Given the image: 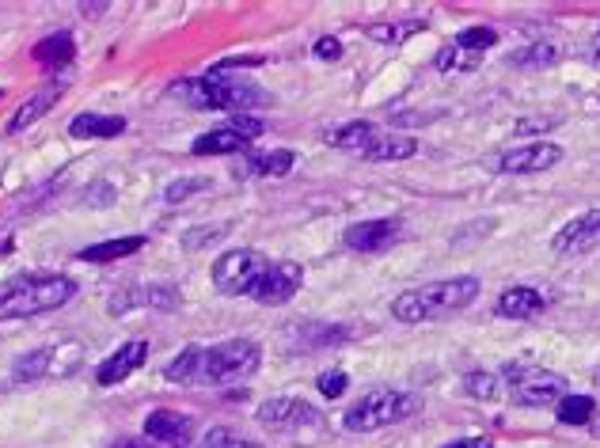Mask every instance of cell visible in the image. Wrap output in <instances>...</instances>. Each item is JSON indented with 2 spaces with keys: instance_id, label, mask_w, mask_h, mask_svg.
Listing matches in <instances>:
<instances>
[{
  "instance_id": "1",
  "label": "cell",
  "mask_w": 600,
  "mask_h": 448,
  "mask_svg": "<svg viewBox=\"0 0 600 448\" xmlns=\"http://www.w3.org/2000/svg\"><path fill=\"white\" fill-rule=\"evenodd\" d=\"M263 350L251 338H228L217 346H187L179 357L164 365V376L171 384H190V388H221L232 380H247L259 369Z\"/></svg>"
},
{
  "instance_id": "2",
  "label": "cell",
  "mask_w": 600,
  "mask_h": 448,
  "mask_svg": "<svg viewBox=\"0 0 600 448\" xmlns=\"http://www.w3.org/2000/svg\"><path fill=\"white\" fill-rule=\"evenodd\" d=\"M171 92L179 95L183 103L198 107V111H232V114H247L251 107H266L270 95L255 84L240 76L236 69H228L225 61L213 65L206 76H190V80H179L171 84Z\"/></svg>"
},
{
  "instance_id": "3",
  "label": "cell",
  "mask_w": 600,
  "mask_h": 448,
  "mask_svg": "<svg viewBox=\"0 0 600 448\" xmlns=\"http://www.w3.org/2000/svg\"><path fill=\"white\" fill-rule=\"evenodd\" d=\"M479 278L471 274H456V278H441L430 285L407 289L392 300V319L399 323H430V319H445L464 312L468 304L479 300Z\"/></svg>"
},
{
  "instance_id": "4",
  "label": "cell",
  "mask_w": 600,
  "mask_h": 448,
  "mask_svg": "<svg viewBox=\"0 0 600 448\" xmlns=\"http://www.w3.org/2000/svg\"><path fill=\"white\" fill-rule=\"evenodd\" d=\"M76 297V281L65 274H16L0 281V319H27L54 312Z\"/></svg>"
},
{
  "instance_id": "5",
  "label": "cell",
  "mask_w": 600,
  "mask_h": 448,
  "mask_svg": "<svg viewBox=\"0 0 600 448\" xmlns=\"http://www.w3.org/2000/svg\"><path fill=\"white\" fill-rule=\"evenodd\" d=\"M418 411H422L418 395L399 392V388H373L342 414V426L350 433H373L384 430V426H395V422H407Z\"/></svg>"
},
{
  "instance_id": "6",
  "label": "cell",
  "mask_w": 600,
  "mask_h": 448,
  "mask_svg": "<svg viewBox=\"0 0 600 448\" xmlns=\"http://www.w3.org/2000/svg\"><path fill=\"white\" fill-rule=\"evenodd\" d=\"M270 270V259L255 247H236L225 251L221 259L213 262V285L225 297H251L259 289L263 274Z\"/></svg>"
},
{
  "instance_id": "7",
  "label": "cell",
  "mask_w": 600,
  "mask_h": 448,
  "mask_svg": "<svg viewBox=\"0 0 600 448\" xmlns=\"http://www.w3.org/2000/svg\"><path fill=\"white\" fill-rule=\"evenodd\" d=\"M509 395L517 407H547V403H559L563 395H570L563 373H551V369H525V365H509L502 369Z\"/></svg>"
},
{
  "instance_id": "8",
  "label": "cell",
  "mask_w": 600,
  "mask_h": 448,
  "mask_svg": "<svg viewBox=\"0 0 600 448\" xmlns=\"http://www.w3.org/2000/svg\"><path fill=\"white\" fill-rule=\"evenodd\" d=\"M80 361H84V346L80 342H50L42 350H31V354L19 357L12 365V376L19 384L23 380H42V376H69L80 369Z\"/></svg>"
},
{
  "instance_id": "9",
  "label": "cell",
  "mask_w": 600,
  "mask_h": 448,
  "mask_svg": "<svg viewBox=\"0 0 600 448\" xmlns=\"http://www.w3.org/2000/svg\"><path fill=\"white\" fill-rule=\"evenodd\" d=\"M255 137H263V122H259L255 114H232L225 126L194 137L190 152H194V156H228V152L247 149Z\"/></svg>"
},
{
  "instance_id": "10",
  "label": "cell",
  "mask_w": 600,
  "mask_h": 448,
  "mask_svg": "<svg viewBox=\"0 0 600 448\" xmlns=\"http://www.w3.org/2000/svg\"><path fill=\"white\" fill-rule=\"evenodd\" d=\"M563 156V145H555V141H532V145H517V149L490 156V171H498V175H540V171L563 164Z\"/></svg>"
},
{
  "instance_id": "11",
  "label": "cell",
  "mask_w": 600,
  "mask_h": 448,
  "mask_svg": "<svg viewBox=\"0 0 600 448\" xmlns=\"http://www.w3.org/2000/svg\"><path fill=\"white\" fill-rule=\"evenodd\" d=\"M403 240V221L399 217H373V221H354L342 232V243L357 255H380L392 243Z\"/></svg>"
},
{
  "instance_id": "12",
  "label": "cell",
  "mask_w": 600,
  "mask_h": 448,
  "mask_svg": "<svg viewBox=\"0 0 600 448\" xmlns=\"http://www.w3.org/2000/svg\"><path fill=\"white\" fill-rule=\"evenodd\" d=\"M259 426L266 430H300V426H316L319 411L304 395H274L259 407Z\"/></svg>"
},
{
  "instance_id": "13",
  "label": "cell",
  "mask_w": 600,
  "mask_h": 448,
  "mask_svg": "<svg viewBox=\"0 0 600 448\" xmlns=\"http://www.w3.org/2000/svg\"><path fill=\"white\" fill-rule=\"evenodd\" d=\"M300 285H304V266L293 259L285 262H270V270L263 274L259 281V289L251 293V297L266 304V308H278V304H289V300L300 293Z\"/></svg>"
},
{
  "instance_id": "14",
  "label": "cell",
  "mask_w": 600,
  "mask_h": 448,
  "mask_svg": "<svg viewBox=\"0 0 600 448\" xmlns=\"http://www.w3.org/2000/svg\"><path fill=\"white\" fill-rule=\"evenodd\" d=\"M600 247V209H585L574 221H566L555 236H551V251L555 255H585Z\"/></svg>"
},
{
  "instance_id": "15",
  "label": "cell",
  "mask_w": 600,
  "mask_h": 448,
  "mask_svg": "<svg viewBox=\"0 0 600 448\" xmlns=\"http://www.w3.org/2000/svg\"><path fill=\"white\" fill-rule=\"evenodd\" d=\"M141 304V308H156V312H175L183 308V293L168 285V281H152V285H133L126 293H114L111 297V316H122L126 308Z\"/></svg>"
},
{
  "instance_id": "16",
  "label": "cell",
  "mask_w": 600,
  "mask_h": 448,
  "mask_svg": "<svg viewBox=\"0 0 600 448\" xmlns=\"http://www.w3.org/2000/svg\"><path fill=\"white\" fill-rule=\"evenodd\" d=\"M145 361H149V342H145V338H130V342H122V346L95 369V384H99V388H114V384H122L130 373H137Z\"/></svg>"
},
{
  "instance_id": "17",
  "label": "cell",
  "mask_w": 600,
  "mask_h": 448,
  "mask_svg": "<svg viewBox=\"0 0 600 448\" xmlns=\"http://www.w3.org/2000/svg\"><path fill=\"white\" fill-rule=\"evenodd\" d=\"M145 437L160 448H183L194 437V418L179 411H152L145 418Z\"/></svg>"
},
{
  "instance_id": "18",
  "label": "cell",
  "mask_w": 600,
  "mask_h": 448,
  "mask_svg": "<svg viewBox=\"0 0 600 448\" xmlns=\"http://www.w3.org/2000/svg\"><path fill=\"white\" fill-rule=\"evenodd\" d=\"M547 308V293L536 285H509L494 300V316L498 319H532Z\"/></svg>"
},
{
  "instance_id": "19",
  "label": "cell",
  "mask_w": 600,
  "mask_h": 448,
  "mask_svg": "<svg viewBox=\"0 0 600 448\" xmlns=\"http://www.w3.org/2000/svg\"><path fill=\"white\" fill-rule=\"evenodd\" d=\"M285 338L300 346V350H323V346H342L350 338V327H335V323H312V319H300L285 327Z\"/></svg>"
},
{
  "instance_id": "20",
  "label": "cell",
  "mask_w": 600,
  "mask_h": 448,
  "mask_svg": "<svg viewBox=\"0 0 600 448\" xmlns=\"http://www.w3.org/2000/svg\"><path fill=\"white\" fill-rule=\"evenodd\" d=\"M414 152H418V141H414V137L380 130L373 141H369V149L361 152V160H369V164H399V160H411Z\"/></svg>"
},
{
  "instance_id": "21",
  "label": "cell",
  "mask_w": 600,
  "mask_h": 448,
  "mask_svg": "<svg viewBox=\"0 0 600 448\" xmlns=\"http://www.w3.org/2000/svg\"><path fill=\"white\" fill-rule=\"evenodd\" d=\"M31 57H35L38 65H46V69H65V65H73V57H76L73 31H57V35L38 38L35 46H31Z\"/></svg>"
},
{
  "instance_id": "22",
  "label": "cell",
  "mask_w": 600,
  "mask_h": 448,
  "mask_svg": "<svg viewBox=\"0 0 600 448\" xmlns=\"http://www.w3.org/2000/svg\"><path fill=\"white\" fill-rule=\"evenodd\" d=\"M559 61H563V46L551 42V38H536V42H528V46L509 54V65H513V69H551V65H559Z\"/></svg>"
},
{
  "instance_id": "23",
  "label": "cell",
  "mask_w": 600,
  "mask_h": 448,
  "mask_svg": "<svg viewBox=\"0 0 600 448\" xmlns=\"http://www.w3.org/2000/svg\"><path fill=\"white\" fill-rule=\"evenodd\" d=\"M61 92H65L61 84H46V88H38V92L31 95V99H27V103H23L16 114H12V122H8V133H23L27 126H35L38 118H42V114L50 111L57 99H61Z\"/></svg>"
},
{
  "instance_id": "24",
  "label": "cell",
  "mask_w": 600,
  "mask_h": 448,
  "mask_svg": "<svg viewBox=\"0 0 600 448\" xmlns=\"http://www.w3.org/2000/svg\"><path fill=\"white\" fill-rule=\"evenodd\" d=\"M69 133H73V137H122V133H126V118H122V114L84 111L69 122Z\"/></svg>"
},
{
  "instance_id": "25",
  "label": "cell",
  "mask_w": 600,
  "mask_h": 448,
  "mask_svg": "<svg viewBox=\"0 0 600 448\" xmlns=\"http://www.w3.org/2000/svg\"><path fill=\"white\" fill-rule=\"evenodd\" d=\"M149 247V236H122V240H103L84 247L76 259L80 262H114V259H126V255H137Z\"/></svg>"
},
{
  "instance_id": "26",
  "label": "cell",
  "mask_w": 600,
  "mask_h": 448,
  "mask_svg": "<svg viewBox=\"0 0 600 448\" xmlns=\"http://www.w3.org/2000/svg\"><path fill=\"white\" fill-rule=\"evenodd\" d=\"M376 133H380V126H373V122H346V126H338V130L327 133L323 141H327L331 149H342V152L361 156V152L369 149V141H373Z\"/></svg>"
},
{
  "instance_id": "27",
  "label": "cell",
  "mask_w": 600,
  "mask_h": 448,
  "mask_svg": "<svg viewBox=\"0 0 600 448\" xmlns=\"http://www.w3.org/2000/svg\"><path fill=\"white\" fill-rule=\"evenodd\" d=\"M555 418H559L563 426H593L597 403H593V395H563V399L555 403Z\"/></svg>"
},
{
  "instance_id": "28",
  "label": "cell",
  "mask_w": 600,
  "mask_h": 448,
  "mask_svg": "<svg viewBox=\"0 0 600 448\" xmlns=\"http://www.w3.org/2000/svg\"><path fill=\"white\" fill-rule=\"evenodd\" d=\"M293 164H297V152L293 149H274V152H259V156H247V171H251V175H270V179L289 175Z\"/></svg>"
},
{
  "instance_id": "29",
  "label": "cell",
  "mask_w": 600,
  "mask_h": 448,
  "mask_svg": "<svg viewBox=\"0 0 600 448\" xmlns=\"http://www.w3.org/2000/svg\"><path fill=\"white\" fill-rule=\"evenodd\" d=\"M479 61H483V54H471V50L456 46V42L441 46L437 57H433V65H437L441 73H475V69H479Z\"/></svg>"
},
{
  "instance_id": "30",
  "label": "cell",
  "mask_w": 600,
  "mask_h": 448,
  "mask_svg": "<svg viewBox=\"0 0 600 448\" xmlns=\"http://www.w3.org/2000/svg\"><path fill=\"white\" fill-rule=\"evenodd\" d=\"M452 42H456V46H464V50H471V54H487V50L498 46V31H494V27H483V23H475V27H464V31L452 38Z\"/></svg>"
},
{
  "instance_id": "31",
  "label": "cell",
  "mask_w": 600,
  "mask_h": 448,
  "mask_svg": "<svg viewBox=\"0 0 600 448\" xmlns=\"http://www.w3.org/2000/svg\"><path fill=\"white\" fill-rule=\"evenodd\" d=\"M464 392L471 395V399H498L502 395V380H498V373H483V369H471L468 376H464Z\"/></svg>"
},
{
  "instance_id": "32",
  "label": "cell",
  "mask_w": 600,
  "mask_h": 448,
  "mask_svg": "<svg viewBox=\"0 0 600 448\" xmlns=\"http://www.w3.org/2000/svg\"><path fill=\"white\" fill-rule=\"evenodd\" d=\"M418 31H426V19H407V23H376L369 27V35L376 42H403L407 35H418Z\"/></svg>"
},
{
  "instance_id": "33",
  "label": "cell",
  "mask_w": 600,
  "mask_h": 448,
  "mask_svg": "<svg viewBox=\"0 0 600 448\" xmlns=\"http://www.w3.org/2000/svg\"><path fill=\"white\" fill-rule=\"evenodd\" d=\"M198 190H209V179L206 175H187V179H175L164 187V202L175 206V202H187L190 194H198Z\"/></svg>"
},
{
  "instance_id": "34",
  "label": "cell",
  "mask_w": 600,
  "mask_h": 448,
  "mask_svg": "<svg viewBox=\"0 0 600 448\" xmlns=\"http://www.w3.org/2000/svg\"><path fill=\"white\" fill-rule=\"evenodd\" d=\"M198 448H259L255 441H240L232 430H225V426H213V430L198 441Z\"/></svg>"
},
{
  "instance_id": "35",
  "label": "cell",
  "mask_w": 600,
  "mask_h": 448,
  "mask_svg": "<svg viewBox=\"0 0 600 448\" xmlns=\"http://www.w3.org/2000/svg\"><path fill=\"white\" fill-rule=\"evenodd\" d=\"M316 388L323 399H342L346 395V388H350V376L342 373V369H331V373H319Z\"/></svg>"
},
{
  "instance_id": "36",
  "label": "cell",
  "mask_w": 600,
  "mask_h": 448,
  "mask_svg": "<svg viewBox=\"0 0 600 448\" xmlns=\"http://www.w3.org/2000/svg\"><path fill=\"white\" fill-rule=\"evenodd\" d=\"M225 232H228V224H217V228H194V232H187V236H183V247H187V251H198L202 243L221 240Z\"/></svg>"
},
{
  "instance_id": "37",
  "label": "cell",
  "mask_w": 600,
  "mask_h": 448,
  "mask_svg": "<svg viewBox=\"0 0 600 448\" xmlns=\"http://www.w3.org/2000/svg\"><path fill=\"white\" fill-rule=\"evenodd\" d=\"M316 57L319 61H338V57H342V42H338V38H319Z\"/></svg>"
},
{
  "instance_id": "38",
  "label": "cell",
  "mask_w": 600,
  "mask_h": 448,
  "mask_svg": "<svg viewBox=\"0 0 600 448\" xmlns=\"http://www.w3.org/2000/svg\"><path fill=\"white\" fill-rule=\"evenodd\" d=\"M441 448H494V437L475 433V437H456V441H445Z\"/></svg>"
},
{
  "instance_id": "39",
  "label": "cell",
  "mask_w": 600,
  "mask_h": 448,
  "mask_svg": "<svg viewBox=\"0 0 600 448\" xmlns=\"http://www.w3.org/2000/svg\"><path fill=\"white\" fill-rule=\"evenodd\" d=\"M111 448H160V445H152L149 437H122V441H114Z\"/></svg>"
},
{
  "instance_id": "40",
  "label": "cell",
  "mask_w": 600,
  "mask_h": 448,
  "mask_svg": "<svg viewBox=\"0 0 600 448\" xmlns=\"http://www.w3.org/2000/svg\"><path fill=\"white\" fill-rule=\"evenodd\" d=\"M547 126H551V122H532V118H521V122H517V133H544Z\"/></svg>"
},
{
  "instance_id": "41",
  "label": "cell",
  "mask_w": 600,
  "mask_h": 448,
  "mask_svg": "<svg viewBox=\"0 0 600 448\" xmlns=\"http://www.w3.org/2000/svg\"><path fill=\"white\" fill-rule=\"evenodd\" d=\"M589 61H593V69H600V38H593V46H589Z\"/></svg>"
},
{
  "instance_id": "42",
  "label": "cell",
  "mask_w": 600,
  "mask_h": 448,
  "mask_svg": "<svg viewBox=\"0 0 600 448\" xmlns=\"http://www.w3.org/2000/svg\"><path fill=\"white\" fill-rule=\"evenodd\" d=\"M593 437H600V418L593 422Z\"/></svg>"
},
{
  "instance_id": "43",
  "label": "cell",
  "mask_w": 600,
  "mask_h": 448,
  "mask_svg": "<svg viewBox=\"0 0 600 448\" xmlns=\"http://www.w3.org/2000/svg\"><path fill=\"white\" fill-rule=\"evenodd\" d=\"M597 380H600V373H597Z\"/></svg>"
}]
</instances>
